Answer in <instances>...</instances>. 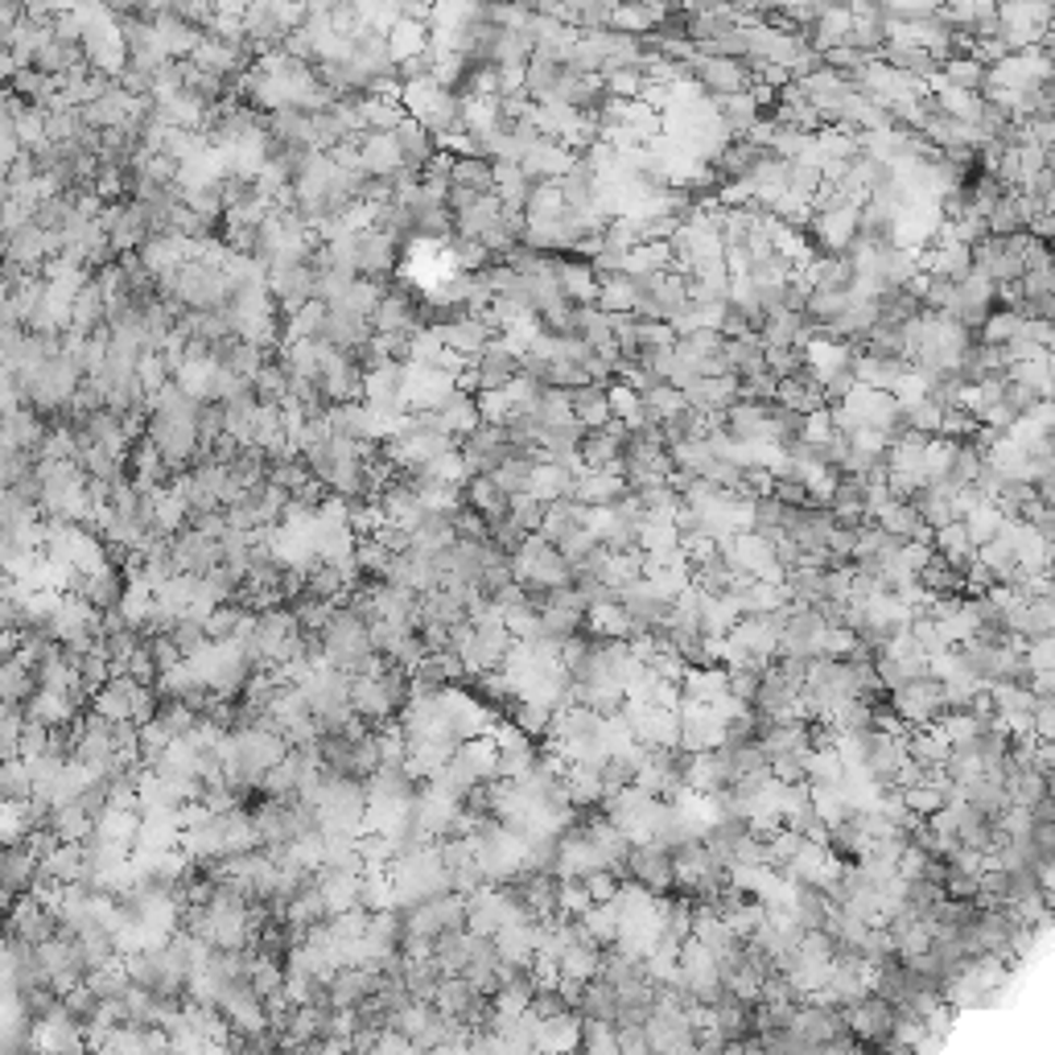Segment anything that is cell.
Returning a JSON list of instances; mask_svg holds the SVG:
<instances>
[{"label": "cell", "instance_id": "4", "mask_svg": "<svg viewBox=\"0 0 1055 1055\" xmlns=\"http://www.w3.org/2000/svg\"><path fill=\"white\" fill-rule=\"evenodd\" d=\"M948 709H952V705H948V688H945V681H936V676H920V681H908L903 688L890 693V714H895L903 726H920V730H927V726L940 722Z\"/></svg>", "mask_w": 1055, "mask_h": 1055}, {"label": "cell", "instance_id": "5", "mask_svg": "<svg viewBox=\"0 0 1055 1055\" xmlns=\"http://www.w3.org/2000/svg\"><path fill=\"white\" fill-rule=\"evenodd\" d=\"M466 915H470V899H463V895H437V899H429V903H421V908L405 911V940H425V945H433V940H442L445 932H458V927H466Z\"/></svg>", "mask_w": 1055, "mask_h": 1055}, {"label": "cell", "instance_id": "27", "mask_svg": "<svg viewBox=\"0 0 1055 1055\" xmlns=\"http://www.w3.org/2000/svg\"><path fill=\"white\" fill-rule=\"evenodd\" d=\"M371 331L375 334H396V338H408V334L421 331V317H417V305L408 301L405 293H384L380 310L371 314Z\"/></svg>", "mask_w": 1055, "mask_h": 1055}, {"label": "cell", "instance_id": "42", "mask_svg": "<svg viewBox=\"0 0 1055 1055\" xmlns=\"http://www.w3.org/2000/svg\"><path fill=\"white\" fill-rule=\"evenodd\" d=\"M1022 322H1027V314L1002 305V310H994V314L985 317V326L978 331V343H985V347H1010L1019 338Z\"/></svg>", "mask_w": 1055, "mask_h": 1055}, {"label": "cell", "instance_id": "35", "mask_svg": "<svg viewBox=\"0 0 1055 1055\" xmlns=\"http://www.w3.org/2000/svg\"><path fill=\"white\" fill-rule=\"evenodd\" d=\"M475 940H479V936L466 932V927L445 932L442 940H433V957H437V964L445 969V978H463L470 957H475Z\"/></svg>", "mask_w": 1055, "mask_h": 1055}, {"label": "cell", "instance_id": "17", "mask_svg": "<svg viewBox=\"0 0 1055 1055\" xmlns=\"http://www.w3.org/2000/svg\"><path fill=\"white\" fill-rule=\"evenodd\" d=\"M850 368H853L850 343L829 338V334H813V338L804 343V371L816 375L820 384H829L834 375H841V371H850Z\"/></svg>", "mask_w": 1055, "mask_h": 1055}, {"label": "cell", "instance_id": "57", "mask_svg": "<svg viewBox=\"0 0 1055 1055\" xmlns=\"http://www.w3.org/2000/svg\"><path fill=\"white\" fill-rule=\"evenodd\" d=\"M1027 417H1035V421L1047 429V433H1055V400H1039V405L1031 408Z\"/></svg>", "mask_w": 1055, "mask_h": 1055}, {"label": "cell", "instance_id": "34", "mask_svg": "<svg viewBox=\"0 0 1055 1055\" xmlns=\"http://www.w3.org/2000/svg\"><path fill=\"white\" fill-rule=\"evenodd\" d=\"M570 405H574V421L586 429V433H594V429H607L614 421L611 400H607V388H598V384L570 392Z\"/></svg>", "mask_w": 1055, "mask_h": 1055}, {"label": "cell", "instance_id": "14", "mask_svg": "<svg viewBox=\"0 0 1055 1055\" xmlns=\"http://www.w3.org/2000/svg\"><path fill=\"white\" fill-rule=\"evenodd\" d=\"M437 331H442L445 351L463 355V359H479V355L491 347V331H495V326L479 314H458V317H449V322H442Z\"/></svg>", "mask_w": 1055, "mask_h": 1055}, {"label": "cell", "instance_id": "58", "mask_svg": "<svg viewBox=\"0 0 1055 1055\" xmlns=\"http://www.w3.org/2000/svg\"><path fill=\"white\" fill-rule=\"evenodd\" d=\"M1039 46H1043V55L1055 62V17L1047 21V29H1043V41H1039Z\"/></svg>", "mask_w": 1055, "mask_h": 1055}, {"label": "cell", "instance_id": "13", "mask_svg": "<svg viewBox=\"0 0 1055 1055\" xmlns=\"http://www.w3.org/2000/svg\"><path fill=\"white\" fill-rule=\"evenodd\" d=\"M173 561H178V574L206 577L211 570L223 565V544L203 537V532H194V528H185V532L173 537Z\"/></svg>", "mask_w": 1055, "mask_h": 1055}, {"label": "cell", "instance_id": "33", "mask_svg": "<svg viewBox=\"0 0 1055 1055\" xmlns=\"http://www.w3.org/2000/svg\"><path fill=\"white\" fill-rule=\"evenodd\" d=\"M463 500L470 512H479L482 519H491V528H495L500 519H507V507H512V495H503L500 482L491 479V475H479V479L470 482Z\"/></svg>", "mask_w": 1055, "mask_h": 1055}, {"label": "cell", "instance_id": "37", "mask_svg": "<svg viewBox=\"0 0 1055 1055\" xmlns=\"http://www.w3.org/2000/svg\"><path fill=\"white\" fill-rule=\"evenodd\" d=\"M388 50H392V58H396V67H400V62H412V58H421V55H429V25L400 17V21H396V29L388 34Z\"/></svg>", "mask_w": 1055, "mask_h": 1055}, {"label": "cell", "instance_id": "15", "mask_svg": "<svg viewBox=\"0 0 1055 1055\" xmlns=\"http://www.w3.org/2000/svg\"><path fill=\"white\" fill-rule=\"evenodd\" d=\"M495 948H500L503 964L532 973V964H537V948H540V920H516V924L500 927Z\"/></svg>", "mask_w": 1055, "mask_h": 1055}, {"label": "cell", "instance_id": "18", "mask_svg": "<svg viewBox=\"0 0 1055 1055\" xmlns=\"http://www.w3.org/2000/svg\"><path fill=\"white\" fill-rule=\"evenodd\" d=\"M495 746H500V779H519L537 767L532 734H524L516 722H507L495 730Z\"/></svg>", "mask_w": 1055, "mask_h": 1055}, {"label": "cell", "instance_id": "8", "mask_svg": "<svg viewBox=\"0 0 1055 1055\" xmlns=\"http://www.w3.org/2000/svg\"><path fill=\"white\" fill-rule=\"evenodd\" d=\"M627 874L635 887L651 890V895H664V890L676 887V862H672V850L660 846V841L635 846L627 858Z\"/></svg>", "mask_w": 1055, "mask_h": 1055}, {"label": "cell", "instance_id": "10", "mask_svg": "<svg viewBox=\"0 0 1055 1055\" xmlns=\"http://www.w3.org/2000/svg\"><path fill=\"white\" fill-rule=\"evenodd\" d=\"M808 231H813V240L829 256H850L853 243H858V231H862V206H841V211H829V215H813Z\"/></svg>", "mask_w": 1055, "mask_h": 1055}, {"label": "cell", "instance_id": "54", "mask_svg": "<svg viewBox=\"0 0 1055 1055\" xmlns=\"http://www.w3.org/2000/svg\"><path fill=\"white\" fill-rule=\"evenodd\" d=\"M1027 136H1031V145H1039L1043 153H1052L1055 148V116H1035V120H1027Z\"/></svg>", "mask_w": 1055, "mask_h": 1055}, {"label": "cell", "instance_id": "1", "mask_svg": "<svg viewBox=\"0 0 1055 1055\" xmlns=\"http://www.w3.org/2000/svg\"><path fill=\"white\" fill-rule=\"evenodd\" d=\"M388 878L392 895H396V911H412L429 899H437V895H449V871H445L442 846H417V850L400 853L388 866Z\"/></svg>", "mask_w": 1055, "mask_h": 1055}, {"label": "cell", "instance_id": "25", "mask_svg": "<svg viewBox=\"0 0 1055 1055\" xmlns=\"http://www.w3.org/2000/svg\"><path fill=\"white\" fill-rule=\"evenodd\" d=\"M631 487L623 475H602V470H582L574 487V500L582 507H614L619 500H627Z\"/></svg>", "mask_w": 1055, "mask_h": 1055}, {"label": "cell", "instance_id": "38", "mask_svg": "<svg viewBox=\"0 0 1055 1055\" xmlns=\"http://www.w3.org/2000/svg\"><path fill=\"white\" fill-rule=\"evenodd\" d=\"M940 79H945L948 87H961V92L982 95L985 83H990V67H985V62H978L973 55L948 58V62H940Z\"/></svg>", "mask_w": 1055, "mask_h": 1055}, {"label": "cell", "instance_id": "6", "mask_svg": "<svg viewBox=\"0 0 1055 1055\" xmlns=\"http://www.w3.org/2000/svg\"><path fill=\"white\" fill-rule=\"evenodd\" d=\"M104 227H108L111 236V248H116V260L124 256H141V248H145L148 240H153V215H148V206H141L136 199H124V203H111L108 211H104Z\"/></svg>", "mask_w": 1055, "mask_h": 1055}, {"label": "cell", "instance_id": "7", "mask_svg": "<svg viewBox=\"0 0 1055 1055\" xmlns=\"http://www.w3.org/2000/svg\"><path fill=\"white\" fill-rule=\"evenodd\" d=\"M516 920H532L528 911H524V903H519V895L512 887L507 890H487L482 887L475 899H470V915H466V932H475V936H500V927L516 924Z\"/></svg>", "mask_w": 1055, "mask_h": 1055}, {"label": "cell", "instance_id": "26", "mask_svg": "<svg viewBox=\"0 0 1055 1055\" xmlns=\"http://www.w3.org/2000/svg\"><path fill=\"white\" fill-rule=\"evenodd\" d=\"M371 317H359V314H347V310H331L326 314V326H322V343H331L334 351L343 355H355L363 343L371 338Z\"/></svg>", "mask_w": 1055, "mask_h": 1055}, {"label": "cell", "instance_id": "55", "mask_svg": "<svg viewBox=\"0 0 1055 1055\" xmlns=\"http://www.w3.org/2000/svg\"><path fill=\"white\" fill-rule=\"evenodd\" d=\"M1019 169H1022V185H1027L1035 173H1043V169H1047V153H1043L1039 145H1022L1019 148Z\"/></svg>", "mask_w": 1055, "mask_h": 1055}, {"label": "cell", "instance_id": "9", "mask_svg": "<svg viewBox=\"0 0 1055 1055\" xmlns=\"http://www.w3.org/2000/svg\"><path fill=\"white\" fill-rule=\"evenodd\" d=\"M688 74L702 83L709 95H718V99H726V95H739V92H751V67L746 62H730V58H709V55H693L685 62Z\"/></svg>", "mask_w": 1055, "mask_h": 1055}, {"label": "cell", "instance_id": "53", "mask_svg": "<svg viewBox=\"0 0 1055 1055\" xmlns=\"http://www.w3.org/2000/svg\"><path fill=\"white\" fill-rule=\"evenodd\" d=\"M449 252H454V264H458L463 273H475L482 260L491 256V252H487L479 240H454V248H449Z\"/></svg>", "mask_w": 1055, "mask_h": 1055}, {"label": "cell", "instance_id": "44", "mask_svg": "<svg viewBox=\"0 0 1055 1055\" xmlns=\"http://www.w3.org/2000/svg\"><path fill=\"white\" fill-rule=\"evenodd\" d=\"M532 470H537V458L532 454H512L507 463L491 475V479L500 482L503 495H528V482H532Z\"/></svg>", "mask_w": 1055, "mask_h": 1055}, {"label": "cell", "instance_id": "29", "mask_svg": "<svg viewBox=\"0 0 1055 1055\" xmlns=\"http://www.w3.org/2000/svg\"><path fill=\"white\" fill-rule=\"evenodd\" d=\"M396 264V240H388L384 231H359V277L384 280Z\"/></svg>", "mask_w": 1055, "mask_h": 1055}, {"label": "cell", "instance_id": "22", "mask_svg": "<svg viewBox=\"0 0 1055 1055\" xmlns=\"http://www.w3.org/2000/svg\"><path fill=\"white\" fill-rule=\"evenodd\" d=\"M556 273V285H561V293L574 301L577 310H586V305H598V273H594L590 260H556L553 264Z\"/></svg>", "mask_w": 1055, "mask_h": 1055}, {"label": "cell", "instance_id": "41", "mask_svg": "<svg viewBox=\"0 0 1055 1055\" xmlns=\"http://www.w3.org/2000/svg\"><path fill=\"white\" fill-rule=\"evenodd\" d=\"M964 528H969V540L978 544V549H985V544H994V540L1002 537V524H1006V516L998 512V503L982 500L969 516L961 519Z\"/></svg>", "mask_w": 1055, "mask_h": 1055}, {"label": "cell", "instance_id": "24", "mask_svg": "<svg viewBox=\"0 0 1055 1055\" xmlns=\"http://www.w3.org/2000/svg\"><path fill=\"white\" fill-rule=\"evenodd\" d=\"M574 487H577V470L570 463H537L532 482H528V495L549 507V503L574 500Z\"/></svg>", "mask_w": 1055, "mask_h": 1055}, {"label": "cell", "instance_id": "28", "mask_svg": "<svg viewBox=\"0 0 1055 1055\" xmlns=\"http://www.w3.org/2000/svg\"><path fill=\"white\" fill-rule=\"evenodd\" d=\"M776 405L792 408V412H800V417H808V412H820V408H829V396H825V384H820L816 375L800 371V375H792V380H783V384H779V400H776Z\"/></svg>", "mask_w": 1055, "mask_h": 1055}, {"label": "cell", "instance_id": "47", "mask_svg": "<svg viewBox=\"0 0 1055 1055\" xmlns=\"http://www.w3.org/2000/svg\"><path fill=\"white\" fill-rule=\"evenodd\" d=\"M544 516H549V507H544L540 500H532V495H512L507 519L516 524L524 537H540V528H544Z\"/></svg>", "mask_w": 1055, "mask_h": 1055}, {"label": "cell", "instance_id": "45", "mask_svg": "<svg viewBox=\"0 0 1055 1055\" xmlns=\"http://www.w3.org/2000/svg\"><path fill=\"white\" fill-rule=\"evenodd\" d=\"M445 355L449 351H445L442 331H437V326H433V331L421 326V331L408 338V363H417V368H442Z\"/></svg>", "mask_w": 1055, "mask_h": 1055}, {"label": "cell", "instance_id": "52", "mask_svg": "<svg viewBox=\"0 0 1055 1055\" xmlns=\"http://www.w3.org/2000/svg\"><path fill=\"white\" fill-rule=\"evenodd\" d=\"M834 437H837L834 408H820V412H808V417H804V445L820 449V445H829Z\"/></svg>", "mask_w": 1055, "mask_h": 1055}, {"label": "cell", "instance_id": "39", "mask_svg": "<svg viewBox=\"0 0 1055 1055\" xmlns=\"http://www.w3.org/2000/svg\"><path fill=\"white\" fill-rule=\"evenodd\" d=\"M565 215H570V206H565L561 182H537V185H532L524 219H528V223H556V219H565Z\"/></svg>", "mask_w": 1055, "mask_h": 1055}, {"label": "cell", "instance_id": "36", "mask_svg": "<svg viewBox=\"0 0 1055 1055\" xmlns=\"http://www.w3.org/2000/svg\"><path fill=\"white\" fill-rule=\"evenodd\" d=\"M598 310H607L614 317H635V301H639V280L619 273V277H598Z\"/></svg>", "mask_w": 1055, "mask_h": 1055}, {"label": "cell", "instance_id": "21", "mask_svg": "<svg viewBox=\"0 0 1055 1055\" xmlns=\"http://www.w3.org/2000/svg\"><path fill=\"white\" fill-rule=\"evenodd\" d=\"M582 1015H553L537 1019V1055H574L582 1052Z\"/></svg>", "mask_w": 1055, "mask_h": 1055}, {"label": "cell", "instance_id": "51", "mask_svg": "<svg viewBox=\"0 0 1055 1055\" xmlns=\"http://www.w3.org/2000/svg\"><path fill=\"white\" fill-rule=\"evenodd\" d=\"M767 371L779 384L804 371V347H767Z\"/></svg>", "mask_w": 1055, "mask_h": 1055}, {"label": "cell", "instance_id": "16", "mask_svg": "<svg viewBox=\"0 0 1055 1055\" xmlns=\"http://www.w3.org/2000/svg\"><path fill=\"white\" fill-rule=\"evenodd\" d=\"M359 157H363V173L380 178V182H396L400 173H408L405 153H400L392 132H368L363 145H359Z\"/></svg>", "mask_w": 1055, "mask_h": 1055}, {"label": "cell", "instance_id": "3", "mask_svg": "<svg viewBox=\"0 0 1055 1055\" xmlns=\"http://www.w3.org/2000/svg\"><path fill=\"white\" fill-rule=\"evenodd\" d=\"M512 577H516L524 590L532 594H553L574 586V565L556 553L544 537H528L524 549L512 556Z\"/></svg>", "mask_w": 1055, "mask_h": 1055}, {"label": "cell", "instance_id": "20", "mask_svg": "<svg viewBox=\"0 0 1055 1055\" xmlns=\"http://www.w3.org/2000/svg\"><path fill=\"white\" fill-rule=\"evenodd\" d=\"M602 948L594 945L590 936H582V927H577V940L565 952H561V961H556V969H561V982L570 985H590L602 978Z\"/></svg>", "mask_w": 1055, "mask_h": 1055}, {"label": "cell", "instance_id": "2", "mask_svg": "<svg viewBox=\"0 0 1055 1055\" xmlns=\"http://www.w3.org/2000/svg\"><path fill=\"white\" fill-rule=\"evenodd\" d=\"M190 668L203 676V685L219 697H240L243 688L252 685V656L248 644L227 639V644H206L199 656H190Z\"/></svg>", "mask_w": 1055, "mask_h": 1055}, {"label": "cell", "instance_id": "19", "mask_svg": "<svg viewBox=\"0 0 1055 1055\" xmlns=\"http://www.w3.org/2000/svg\"><path fill=\"white\" fill-rule=\"evenodd\" d=\"M433 417H437V429H442L445 437H454L458 445H463L470 433H479V429H482L479 396H475V392H463V388L454 392V396H449V400H445V405L437 408Z\"/></svg>", "mask_w": 1055, "mask_h": 1055}, {"label": "cell", "instance_id": "23", "mask_svg": "<svg viewBox=\"0 0 1055 1055\" xmlns=\"http://www.w3.org/2000/svg\"><path fill=\"white\" fill-rule=\"evenodd\" d=\"M475 380H479V392H503L512 380H519V359L500 338L487 347V351L475 359Z\"/></svg>", "mask_w": 1055, "mask_h": 1055}, {"label": "cell", "instance_id": "60", "mask_svg": "<svg viewBox=\"0 0 1055 1055\" xmlns=\"http://www.w3.org/2000/svg\"><path fill=\"white\" fill-rule=\"evenodd\" d=\"M1052 248H1055V243H1052Z\"/></svg>", "mask_w": 1055, "mask_h": 1055}, {"label": "cell", "instance_id": "30", "mask_svg": "<svg viewBox=\"0 0 1055 1055\" xmlns=\"http://www.w3.org/2000/svg\"><path fill=\"white\" fill-rule=\"evenodd\" d=\"M46 437H50V429H46V421L37 417L34 408L4 412V449H25V454H37Z\"/></svg>", "mask_w": 1055, "mask_h": 1055}, {"label": "cell", "instance_id": "12", "mask_svg": "<svg viewBox=\"0 0 1055 1055\" xmlns=\"http://www.w3.org/2000/svg\"><path fill=\"white\" fill-rule=\"evenodd\" d=\"M182 850V808H148L141 813L136 853H173Z\"/></svg>", "mask_w": 1055, "mask_h": 1055}, {"label": "cell", "instance_id": "40", "mask_svg": "<svg viewBox=\"0 0 1055 1055\" xmlns=\"http://www.w3.org/2000/svg\"><path fill=\"white\" fill-rule=\"evenodd\" d=\"M449 185H463V190H475V194H495V166L482 161V157H458L454 173H449Z\"/></svg>", "mask_w": 1055, "mask_h": 1055}, {"label": "cell", "instance_id": "49", "mask_svg": "<svg viewBox=\"0 0 1055 1055\" xmlns=\"http://www.w3.org/2000/svg\"><path fill=\"white\" fill-rule=\"evenodd\" d=\"M169 639L178 644V651H182L185 660H190V656H199V651L211 644L203 619H178V623H173V631H169Z\"/></svg>", "mask_w": 1055, "mask_h": 1055}, {"label": "cell", "instance_id": "11", "mask_svg": "<svg viewBox=\"0 0 1055 1055\" xmlns=\"http://www.w3.org/2000/svg\"><path fill=\"white\" fill-rule=\"evenodd\" d=\"M380 985H384L380 973L359 969V964H347V969H338L331 982H326V1002H331V1010H359V1006H368L380 994Z\"/></svg>", "mask_w": 1055, "mask_h": 1055}, {"label": "cell", "instance_id": "50", "mask_svg": "<svg viewBox=\"0 0 1055 1055\" xmlns=\"http://www.w3.org/2000/svg\"><path fill=\"white\" fill-rule=\"evenodd\" d=\"M34 796V771L25 759H9L4 763V800L9 804H21V800Z\"/></svg>", "mask_w": 1055, "mask_h": 1055}, {"label": "cell", "instance_id": "31", "mask_svg": "<svg viewBox=\"0 0 1055 1055\" xmlns=\"http://www.w3.org/2000/svg\"><path fill=\"white\" fill-rule=\"evenodd\" d=\"M396 136V145H400V153H405V166L412 169V173H421V169L433 161V153H437V136L425 129V124H417L412 116H408L400 129L392 132Z\"/></svg>", "mask_w": 1055, "mask_h": 1055}, {"label": "cell", "instance_id": "56", "mask_svg": "<svg viewBox=\"0 0 1055 1055\" xmlns=\"http://www.w3.org/2000/svg\"><path fill=\"white\" fill-rule=\"evenodd\" d=\"M1039 400H1043V396H1039V392H1031V388H1022V384H1010V388H1006V405L1015 408L1019 417H1027V412H1031Z\"/></svg>", "mask_w": 1055, "mask_h": 1055}, {"label": "cell", "instance_id": "59", "mask_svg": "<svg viewBox=\"0 0 1055 1055\" xmlns=\"http://www.w3.org/2000/svg\"><path fill=\"white\" fill-rule=\"evenodd\" d=\"M1052 396H1055V359H1052Z\"/></svg>", "mask_w": 1055, "mask_h": 1055}, {"label": "cell", "instance_id": "48", "mask_svg": "<svg viewBox=\"0 0 1055 1055\" xmlns=\"http://www.w3.org/2000/svg\"><path fill=\"white\" fill-rule=\"evenodd\" d=\"M582 1052L586 1055H619V1027H614V1022H586V1027H582Z\"/></svg>", "mask_w": 1055, "mask_h": 1055}, {"label": "cell", "instance_id": "46", "mask_svg": "<svg viewBox=\"0 0 1055 1055\" xmlns=\"http://www.w3.org/2000/svg\"><path fill=\"white\" fill-rule=\"evenodd\" d=\"M412 231H421V236H433V240H445L449 231H454V211L449 206H433V203H417L412 211Z\"/></svg>", "mask_w": 1055, "mask_h": 1055}, {"label": "cell", "instance_id": "32", "mask_svg": "<svg viewBox=\"0 0 1055 1055\" xmlns=\"http://www.w3.org/2000/svg\"><path fill=\"white\" fill-rule=\"evenodd\" d=\"M932 549H936V556H945L957 574H964V570L978 561V544L969 540V528H964L961 519H952L948 528H940V532L932 537Z\"/></svg>", "mask_w": 1055, "mask_h": 1055}, {"label": "cell", "instance_id": "43", "mask_svg": "<svg viewBox=\"0 0 1055 1055\" xmlns=\"http://www.w3.org/2000/svg\"><path fill=\"white\" fill-rule=\"evenodd\" d=\"M940 425H945V408L936 405L932 396L920 400V405L903 408V433H915V437L932 442V437H940Z\"/></svg>", "mask_w": 1055, "mask_h": 1055}]
</instances>
